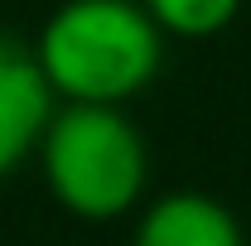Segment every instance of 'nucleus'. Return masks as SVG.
Returning <instances> with one entry per match:
<instances>
[{
	"instance_id": "nucleus-3",
	"label": "nucleus",
	"mask_w": 251,
	"mask_h": 246,
	"mask_svg": "<svg viewBox=\"0 0 251 246\" xmlns=\"http://www.w3.org/2000/svg\"><path fill=\"white\" fill-rule=\"evenodd\" d=\"M53 106L58 97L49 92L34 63V49L0 34V179L39 150V135L53 116Z\"/></svg>"
},
{
	"instance_id": "nucleus-2",
	"label": "nucleus",
	"mask_w": 251,
	"mask_h": 246,
	"mask_svg": "<svg viewBox=\"0 0 251 246\" xmlns=\"http://www.w3.org/2000/svg\"><path fill=\"white\" fill-rule=\"evenodd\" d=\"M34 154L53 203L82 222L126 217L130 208H140L150 184L145 135L121 106L58 101Z\"/></svg>"
},
{
	"instance_id": "nucleus-1",
	"label": "nucleus",
	"mask_w": 251,
	"mask_h": 246,
	"mask_svg": "<svg viewBox=\"0 0 251 246\" xmlns=\"http://www.w3.org/2000/svg\"><path fill=\"white\" fill-rule=\"evenodd\" d=\"M34 63L58 101L126 106L155 82L164 34L140 0H63L34 39Z\"/></svg>"
},
{
	"instance_id": "nucleus-5",
	"label": "nucleus",
	"mask_w": 251,
	"mask_h": 246,
	"mask_svg": "<svg viewBox=\"0 0 251 246\" xmlns=\"http://www.w3.org/2000/svg\"><path fill=\"white\" fill-rule=\"evenodd\" d=\"M140 5L164 39H188V44L222 34L242 10V0H140Z\"/></svg>"
},
{
	"instance_id": "nucleus-4",
	"label": "nucleus",
	"mask_w": 251,
	"mask_h": 246,
	"mask_svg": "<svg viewBox=\"0 0 251 246\" xmlns=\"http://www.w3.org/2000/svg\"><path fill=\"white\" fill-rule=\"evenodd\" d=\"M130 246H247V237L227 203L184 188V193L155 198L140 213Z\"/></svg>"
}]
</instances>
